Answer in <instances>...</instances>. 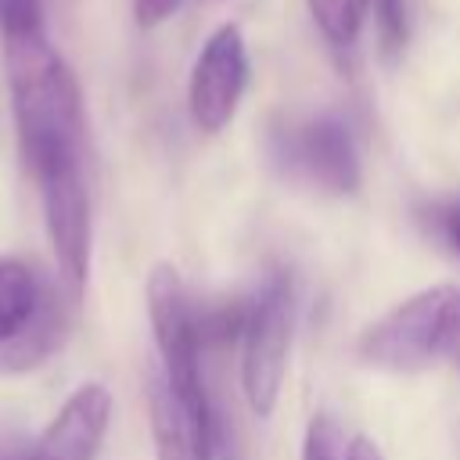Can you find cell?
Masks as SVG:
<instances>
[{"label": "cell", "instance_id": "1", "mask_svg": "<svg viewBox=\"0 0 460 460\" xmlns=\"http://www.w3.org/2000/svg\"><path fill=\"white\" fill-rule=\"evenodd\" d=\"M0 40L18 144L32 176L54 162L83 158V93L47 29L4 32Z\"/></svg>", "mask_w": 460, "mask_h": 460}, {"label": "cell", "instance_id": "2", "mask_svg": "<svg viewBox=\"0 0 460 460\" xmlns=\"http://www.w3.org/2000/svg\"><path fill=\"white\" fill-rule=\"evenodd\" d=\"M356 356L395 374L424 370L438 359L460 367V288L438 284L399 302L359 334Z\"/></svg>", "mask_w": 460, "mask_h": 460}, {"label": "cell", "instance_id": "3", "mask_svg": "<svg viewBox=\"0 0 460 460\" xmlns=\"http://www.w3.org/2000/svg\"><path fill=\"white\" fill-rule=\"evenodd\" d=\"M270 162L323 194H352L363 180L359 144L345 115L316 111L305 119H284L266 137Z\"/></svg>", "mask_w": 460, "mask_h": 460}, {"label": "cell", "instance_id": "4", "mask_svg": "<svg viewBox=\"0 0 460 460\" xmlns=\"http://www.w3.org/2000/svg\"><path fill=\"white\" fill-rule=\"evenodd\" d=\"M147 316L162 356V377L190 406L212 410L216 402L205 388V370H201L205 345L198 334V305L190 302L183 277L169 262H158L147 277Z\"/></svg>", "mask_w": 460, "mask_h": 460}, {"label": "cell", "instance_id": "5", "mask_svg": "<svg viewBox=\"0 0 460 460\" xmlns=\"http://www.w3.org/2000/svg\"><path fill=\"white\" fill-rule=\"evenodd\" d=\"M291 313H295L291 280H288V273L277 270L252 295V316H248V327L241 338V345H244L241 385H244L248 406L259 417H270L280 399L288 349H291Z\"/></svg>", "mask_w": 460, "mask_h": 460}, {"label": "cell", "instance_id": "6", "mask_svg": "<svg viewBox=\"0 0 460 460\" xmlns=\"http://www.w3.org/2000/svg\"><path fill=\"white\" fill-rule=\"evenodd\" d=\"M36 183L43 194V219H47L58 273H61L65 288L72 295H79L90 277V241H93L83 158L47 165L43 172H36Z\"/></svg>", "mask_w": 460, "mask_h": 460}, {"label": "cell", "instance_id": "7", "mask_svg": "<svg viewBox=\"0 0 460 460\" xmlns=\"http://www.w3.org/2000/svg\"><path fill=\"white\" fill-rule=\"evenodd\" d=\"M248 86V50L237 25H219L194 58L187 104L190 119L205 133H219L237 115Z\"/></svg>", "mask_w": 460, "mask_h": 460}, {"label": "cell", "instance_id": "8", "mask_svg": "<svg viewBox=\"0 0 460 460\" xmlns=\"http://www.w3.org/2000/svg\"><path fill=\"white\" fill-rule=\"evenodd\" d=\"M147 413L158 460H219L226 453V424L219 410L190 406L155 370L147 377Z\"/></svg>", "mask_w": 460, "mask_h": 460}, {"label": "cell", "instance_id": "9", "mask_svg": "<svg viewBox=\"0 0 460 460\" xmlns=\"http://www.w3.org/2000/svg\"><path fill=\"white\" fill-rule=\"evenodd\" d=\"M111 420V392L97 381L79 385L32 446H4L0 460H97Z\"/></svg>", "mask_w": 460, "mask_h": 460}, {"label": "cell", "instance_id": "10", "mask_svg": "<svg viewBox=\"0 0 460 460\" xmlns=\"http://www.w3.org/2000/svg\"><path fill=\"white\" fill-rule=\"evenodd\" d=\"M58 288H50L25 259L0 255V345L22 338L50 305Z\"/></svg>", "mask_w": 460, "mask_h": 460}, {"label": "cell", "instance_id": "11", "mask_svg": "<svg viewBox=\"0 0 460 460\" xmlns=\"http://www.w3.org/2000/svg\"><path fill=\"white\" fill-rule=\"evenodd\" d=\"M65 334H68V302L58 291L50 298V305L43 309V316L22 338L0 345V374H25V370L47 363L61 349Z\"/></svg>", "mask_w": 460, "mask_h": 460}, {"label": "cell", "instance_id": "12", "mask_svg": "<svg viewBox=\"0 0 460 460\" xmlns=\"http://www.w3.org/2000/svg\"><path fill=\"white\" fill-rule=\"evenodd\" d=\"M252 316V298H230V302H216L198 309V334L205 349H226L234 341L244 338Z\"/></svg>", "mask_w": 460, "mask_h": 460}, {"label": "cell", "instance_id": "13", "mask_svg": "<svg viewBox=\"0 0 460 460\" xmlns=\"http://www.w3.org/2000/svg\"><path fill=\"white\" fill-rule=\"evenodd\" d=\"M313 22L334 47H352L367 22L370 0H309Z\"/></svg>", "mask_w": 460, "mask_h": 460}, {"label": "cell", "instance_id": "14", "mask_svg": "<svg viewBox=\"0 0 460 460\" xmlns=\"http://www.w3.org/2000/svg\"><path fill=\"white\" fill-rule=\"evenodd\" d=\"M352 438L338 424L334 413L320 410L305 424V442H302V460H349Z\"/></svg>", "mask_w": 460, "mask_h": 460}, {"label": "cell", "instance_id": "15", "mask_svg": "<svg viewBox=\"0 0 460 460\" xmlns=\"http://www.w3.org/2000/svg\"><path fill=\"white\" fill-rule=\"evenodd\" d=\"M377 40L385 58H395L410 40V0H374Z\"/></svg>", "mask_w": 460, "mask_h": 460}, {"label": "cell", "instance_id": "16", "mask_svg": "<svg viewBox=\"0 0 460 460\" xmlns=\"http://www.w3.org/2000/svg\"><path fill=\"white\" fill-rule=\"evenodd\" d=\"M43 4L47 0H0V36L40 29L43 25Z\"/></svg>", "mask_w": 460, "mask_h": 460}, {"label": "cell", "instance_id": "17", "mask_svg": "<svg viewBox=\"0 0 460 460\" xmlns=\"http://www.w3.org/2000/svg\"><path fill=\"white\" fill-rule=\"evenodd\" d=\"M428 223H431L435 234L460 255V198L442 201V205H431V208H428Z\"/></svg>", "mask_w": 460, "mask_h": 460}, {"label": "cell", "instance_id": "18", "mask_svg": "<svg viewBox=\"0 0 460 460\" xmlns=\"http://www.w3.org/2000/svg\"><path fill=\"white\" fill-rule=\"evenodd\" d=\"M183 0H133V18L140 29H155L162 22H169L180 11Z\"/></svg>", "mask_w": 460, "mask_h": 460}, {"label": "cell", "instance_id": "19", "mask_svg": "<svg viewBox=\"0 0 460 460\" xmlns=\"http://www.w3.org/2000/svg\"><path fill=\"white\" fill-rule=\"evenodd\" d=\"M349 460H385V456H381V449H377L374 438L356 435V438H352V449H349Z\"/></svg>", "mask_w": 460, "mask_h": 460}]
</instances>
